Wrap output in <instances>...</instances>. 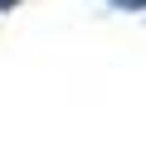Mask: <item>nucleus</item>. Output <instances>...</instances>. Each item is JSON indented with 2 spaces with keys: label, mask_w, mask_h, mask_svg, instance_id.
Segmentation results:
<instances>
[{
  "label": "nucleus",
  "mask_w": 146,
  "mask_h": 146,
  "mask_svg": "<svg viewBox=\"0 0 146 146\" xmlns=\"http://www.w3.org/2000/svg\"><path fill=\"white\" fill-rule=\"evenodd\" d=\"M0 10H15V0H0Z\"/></svg>",
  "instance_id": "nucleus-2"
},
{
  "label": "nucleus",
  "mask_w": 146,
  "mask_h": 146,
  "mask_svg": "<svg viewBox=\"0 0 146 146\" xmlns=\"http://www.w3.org/2000/svg\"><path fill=\"white\" fill-rule=\"evenodd\" d=\"M107 5H117V10H146V0H107Z\"/></svg>",
  "instance_id": "nucleus-1"
}]
</instances>
